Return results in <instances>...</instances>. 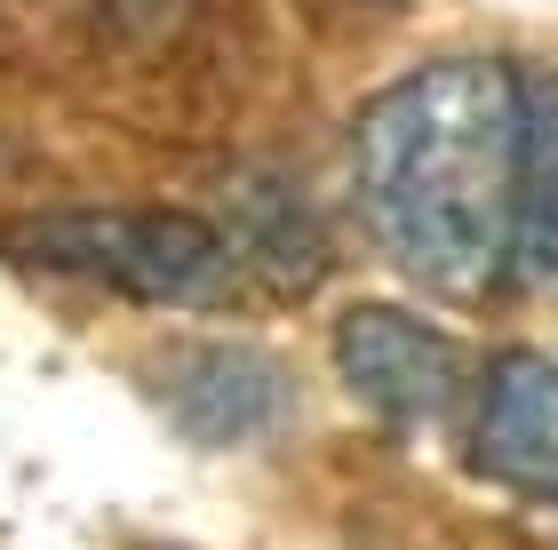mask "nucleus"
<instances>
[{"label":"nucleus","instance_id":"20e7f679","mask_svg":"<svg viewBox=\"0 0 558 550\" xmlns=\"http://www.w3.org/2000/svg\"><path fill=\"white\" fill-rule=\"evenodd\" d=\"M471 470L511 494L558 503V367L543 352H502L471 399Z\"/></svg>","mask_w":558,"mask_h":550},{"label":"nucleus","instance_id":"7ed1b4c3","mask_svg":"<svg viewBox=\"0 0 558 550\" xmlns=\"http://www.w3.org/2000/svg\"><path fill=\"white\" fill-rule=\"evenodd\" d=\"M336 367L351 399L391 431H423L454 407V343L399 304H351L336 319Z\"/></svg>","mask_w":558,"mask_h":550},{"label":"nucleus","instance_id":"423d86ee","mask_svg":"<svg viewBox=\"0 0 558 550\" xmlns=\"http://www.w3.org/2000/svg\"><path fill=\"white\" fill-rule=\"evenodd\" d=\"M519 264L558 271V88L526 96V144H519Z\"/></svg>","mask_w":558,"mask_h":550},{"label":"nucleus","instance_id":"f257e3e1","mask_svg":"<svg viewBox=\"0 0 558 550\" xmlns=\"http://www.w3.org/2000/svg\"><path fill=\"white\" fill-rule=\"evenodd\" d=\"M526 88L502 57H439L391 81L351 136L360 223L415 288L478 304L519 264Z\"/></svg>","mask_w":558,"mask_h":550},{"label":"nucleus","instance_id":"f03ea898","mask_svg":"<svg viewBox=\"0 0 558 550\" xmlns=\"http://www.w3.org/2000/svg\"><path fill=\"white\" fill-rule=\"evenodd\" d=\"M24 247L57 271H81V280L112 288V295H136V304L208 311L232 295V247H223V232H208L199 216H168V208L57 216Z\"/></svg>","mask_w":558,"mask_h":550},{"label":"nucleus","instance_id":"39448f33","mask_svg":"<svg viewBox=\"0 0 558 550\" xmlns=\"http://www.w3.org/2000/svg\"><path fill=\"white\" fill-rule=\"evenodd\" d=\"M151 399L168 407V423L184 439L247 447V439L279 431V415H288V375H279L264 352L208 343V352H168V367L151 375Z\"/></svg>","mask_w":558,"mask_h":550}]
</instances>
